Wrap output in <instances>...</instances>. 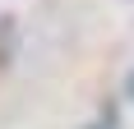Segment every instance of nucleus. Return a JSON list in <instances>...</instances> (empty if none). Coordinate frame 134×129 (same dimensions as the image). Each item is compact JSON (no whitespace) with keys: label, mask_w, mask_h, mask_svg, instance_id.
<instances>
[{"label":"nucleus","mask_w":134,"mask_h":129,"mask_svg":"<svg viewBox=\"0 0 134 129\" xmlns=\"http://www.w3.org/2000/svg\"><path fill=\"white\" fill-rule=\"evenodd\" d=\"M125 92H130V102H134V74H130V83H125Z\"/></svg>","instance_id":"nucleus-1"}]
</instances>
